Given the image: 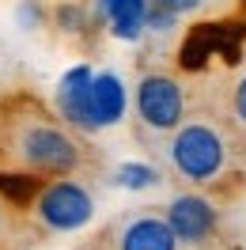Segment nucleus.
<instances>
[{
	"instance_id": "nucleus-1",
	"label": "nucleus",
	"mask_w": 246,
	"mask_h": 250,
	"mask_svg": "<svg viewBox=\"0 0 246 250\" xmlns=\"http://www.w3.org/2000/svg\"><path fill=\"white\" fill-rule=\"evenodd\" d=\"M4 159L8 167L23 174L61 178L76 174L83 163V148L72 137V129L46 118L42 110H16L4 118Z\"/></svg>"
},
{
	"instance_id": "nucleus-2",
	"label": "nucleus",
	"mask_w": 246,
	"mask_h": 250,
	"mask_svg": "<svg viewBox=\"0 0 246 250\" xmlns=\"http://www.w3.org/2000/svg\"><path fill=\"white\" fill-rule=\"evenodd\" d=\"M167 163L189 186H212L227 174L231 144L224 129L208 118H185L167 137Z\"/></svg>"
},
{
	"instance_id": "nucleus-3",
	"label": "nucleus",
	"mask_w": 246,
	"mask_h": 250,
	"mask_svg": "<svg viewBox=\"0 0 246 250\" xmlns=\"http://www.w3.org/2000/svg\"><path fill=\"white\" fill-rule=\"evenodd\" d=\"M31 216L38 220L42 231L72 235V231L87 228L95 220V193H91L87 182H80L72 174L49 178L46 186H38V193H34Z\"/></svg>"
},
{
	"instance_id": "nucleus-4",
	"label": "nucleus",
	"mask_w": 246,
	"mask_h": 250,
	"mask_svg": "<svg viewBox=\"0 0 246 250\" xmlns=\"http://www.w3.org/2000/svg\"><path fill=\"white\" fill-rule=\"evenodd\" d=\"M133 114L148 137H170L185 122V91L167 72H144L133 87Z\"/></svg>"
},
{
	"instance_id": "nucleus-5",
	"label": "nucleus",
	"mask_w": 246,
	"mask_h": 250,
	"mask_svg": "<svg viewBox=\"0 0 246 250\" xmlns=\"http://www.w3.org/2000/svg\"><path fill=\"white\" fill-rule=\"evenodd\" d=\"M163 216H167L170 231L178 235L182 247H205L216 235L220 208H216V201L208 193L193 189V193H174L167 201V212H163Z\"/></svg>"
},
{
	"instance_id": "nucleus-6",
	"label": "nucleus",
	"mask_w": 246,
	"mask_h": 250,
	"mask_svg": "<svg viewBox=\"0 0 246 250\" xmlns=\"http://www.w3.org/2000/svg\"><path fill=\"white\" fill-rule=\"evenodd\" d=\"M110 247L114 250H185L178 243V235L170 231V224L163 212L152 208H137L114 224L110 231Z\"/></svg>"
},
{
	"instance_id": "nucleus-7",
	"label": "nucleus",
	"mask_w": 246,
	"mask_h": 250,
	"mask_svg": "<svg viewBox=\"0 0 246 250\" xmlns=\"http://www.w3.org/2000/svg\"><path fill=\"white\" fill-rule=\"evenodd\" d=\"M91 76L95 72L87 64H76L57 83V114L68 129H80V133H99L91 118Z\"/></svg>"
},
{
	"instance_id": "nucleus-8",
	"label": "nucleus",
	"mask_w": 246,
	"mask_h": 250,
	"mask_svg": "<svg viewBox=\"0 0 246 250\" xmlns=\"http://www.w3.org/2000/svg\"><path fill=\"white\" fill-rule=\"evenodd\" d=\"M129 110V91H125V80L118 72H95L91 76V118L95 129H110L118 125Z\"/></svg>"
},
{
	"instance_id": "nucleus-9",
	"label": "nucleus",
	"mask_w": 246,
	"mask_h": 250,
	"mask_svg": "<svg viewBox=\"0 0 246 250\" xmlns=\"http://www.w3.org/2000/svg\"><path fill=\"white\" fill-rule=\"evenodd\" d=\"M148 4L152 0H99V12L118 42H140L148 34Z\"/></svg>"
},
{
	"instance_id": "nucleus-10",
	"label": "nucleus",
	"mask_w": 246,
	"mask_h": 250,
	"mask_svg": "<svg viewBox=\"0 0 246 250\" xmlns=\"http://www.w3.org/2000/svg\"><path fill=\"white\" fill-rule=\"evenodd\" d=\"M114 178H118V186H125V189H152V186H159V171L148 167V163H122V167L114 171Z\"/></svg>"
},
{
	"instance_id": "nucleus-11",
	"label": "nucleus",
	"mask_w": 246,
	"mask_h": 250,
	"mask_svg": "<svg viewBox=\"0 0 246 250\" xmlns=\"http://www.w3.org/2000/svg\"><path fill=\"white\" fill-rule=\"evenodd\" d=\"M152 4H159V8H167L170 16H197V12H205L208 8V0H152Z\"/></svg>"
},
{
	"instance_id": "nucleus-12",
	"label": "nucleus",
	"mask_w": 246,
	"mask_h": 250,
	"mask_svg": "<svg viewBox=\"0 0 246 250\" xmlns=\"http://www.w3.org/2000/svg\"><path fill=\"white\" fill-rule=\"evenodd\" d=\"M174 23H178V16H170L167 8H159V4H148V31L167 34V31H174Z\"/></svg>"
},
{
	"instance_id": "nucleus-13",
	"label": "nucleus",
	"mask_w": 246,
	"mask_h": 250,
	"mask_svg": "<svg viewBox=\"0 0 246 250\" xmlns=\"http://www.w3.org/2000/svg\"><path fill=\"white\" fill-rule=\"evenodd\" d=\"M231 114H235V122L246 129V76L235 83V91H231Z\"/></svg>"
},
{
	"instance_id": "nucleus-14",
	"label": "nucleus",
	"mask_w": 246,
	"mask_h": 250,
	"mask_svg": "<svg viewBox=\"0 0 246 250\" xmlns=\"http://www.w3.org/2000/svg\"><path fill=\"white\" fill-rule=\"evenodd\" d=\"M8 228V205H4V197H0V231Z\"/></svg>"
}]
</instances>
